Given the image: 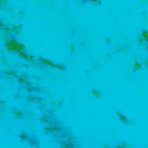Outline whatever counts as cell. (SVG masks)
Wrapping results in <instances>:
<instances>
[{
	"instance_id": "6da1fadb",
	"label": "cell",
	"mask_w": 148,
	"mask_h": 148,
	"mask_svg": "<svg viewBox=\"0 0 148 148\" xmlns=\"http://www.w3.org/2000/svg\"><path fill=\"white\" fill-rule=\"evenodd\" d=\"M119 117H120V120H124V122H131V120H129V119L122 113V112H119Z\"/></svg>"
},
{
	"instance_id": "7a4b0ae2",
	"label": "cell",
	"mask_w": 148,
	"mask_h": 148,
	"mask_svg": "<svg viewBox=\"0 0 148 148\" xmlns=\"http://www.w3.org/2000/svg\"><path fill=\"white\" fill-rule=\"evenodd\" d=\"M63 148H73V146H71V145H64Z\"/></svg>"
},
{
	"instance_id": "3957f363",
	"label": "cell",
	"mask_w": 148,
	"mask_h": 148,
	"mask_svg": "<svg viewBox=\"0 0 148 148\" xmlns=\"http://www.w3.org/2000/svg\"><path fill=\"white\" fill-rule=\"evenodd\" d=\"M117 148H124V146H117Z\"/></svg>"
}]
</instances>
